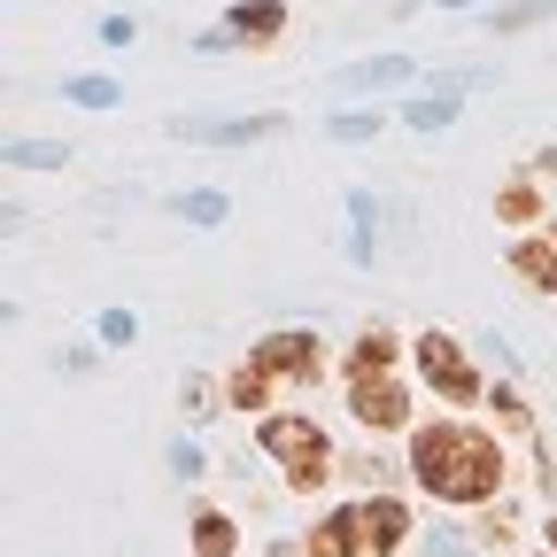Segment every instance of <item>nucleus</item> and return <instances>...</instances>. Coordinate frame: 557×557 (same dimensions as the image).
I'll return each mask as SVG.
<instances>
[{"mask_svg":"<svg viewBox=\"0 0 557 557\" xmlns=\"http://www.w3.org/2000/svg\"><path fill=\"white\" fill-rule=\"evenodd\" d=\"M410 472L434 487L442 504H480V496H496V480H504V449L472 434V426H426L410 442Z\"/></svg>","mask_w":557,"mask_h":557,"instance_id":"f257e3e1","label":"nucleus"},{"mask_svg":"<svg viewBox=\"0 0 557 557\" xmlns=\"http://www.w3.org/2000/svg\"><path fill=\"white\" fill-rule=\"evenodd\" d=\"M403 504H387V496H364V504H348V511H333L318 534H310V557H395L403 549Z\"/></svg>","mask_w":557,"mask_h":557,"instance_id":"f03ea898","label":"nucleus"},{"mask_svg":"<svg viewBox=\"0 0 557 557\" xmlns=\"http://www.w3.org/2000/svg\"><path fill=\"white\" fill-rule=\"evenodd\" d=\"M263 449L287 457V472H295L302 487H318V480L333 472V449H325V434L310 426V418H271V426H263Z\"/></svg>","mask_w":557,"mask_h":557,"instance_id":"7ed1b4c3","label":"nucleus"},{"mask_svg":"<svg viewBox=\"0 0 557 557\" xmlns=\"http://www.w3.org/2000/svg\"><path fill=\"white\" fill-rule=\"evenodd\" d=\"M418 364H426V380H434L449 403H472V395H480V380H472V364L457 357L449 333H426V341H418Z\"/></svg>","mask_w":557,"mask_h":557,"instance_id":"20e7f679","label":"nucleus"},{"mask_svg":"<svg viewBox=\"0 0 557 557\" xmlns=\"http://www.w3.org/2000/svg\"><path fill=\"white\" fill-rule=\"evenodd\" d=\"M256 372L263 380H318V341L310 333H271L256 348Z\"/></svg>","mask_w":557,"mask_h":557,"instance_id":"39448f33","label":"nucleus"},{"mask_svg":"<svg viewBox=\"0 0 557 557\" xmlns=\"http://www.w3.org/2000/svg\"><path fill=\"white\" fill-rule=\"evenodd\" d=\"M357 418H364V426H403V418H410V403H403V387H395V380L357 372Z\"/></svg>","mask_w":557,"mask_h":557,"instance_id":"423d86ee","label":"nucleus"},{"mask_svg":"<svg viewBox=\"0 0 557 557\" xmlns=\"http://www.w3.org/2000/svg\"><path fill=\"white\" fill-rule=\"evenodd\" d=\"M511 271L527 278V287H557V248L527 240V248H511Z\"/></svg>","mask_w":557,"mask_h":557,"instance_id":"0eeeda50","label":"nucleus"},{"mask_svg":"<svg viewBox=\"0 0 557 557\" xmlns=\"http://www.w3.org/2000/svg\"><path fill=\"white\" fill-rule=\"evenodd\" d=\"M194 549H201V557H233V519H225V511H201V519H194Z\"/></svg>","mask_w":557,"mask_h":557,"instance_id":"6e6552de","label":"nucleus"},{"mask_svg":"<svg viewBox=\"0 0 557 557\" xmlns=\"http://www.w3.org/2000/svg\"><path fill=\"white\" fill-rule=\"evenodd\" d=\"M278 24H287V9H278V0H256V9H240V16H233V32H240V39H271Z\"/></svg>","mask_w":557,"mask_h":557,"instance_id":"1a4fd4ad","label":"nucleus"},{"mask_svg":"<svg viewBox=\"0 0 557 557\" xmlns=\"http://www.w3.org/2000/svg\"><path fill=\"white\" fill-rule=\"evenodd\" d=\"M387 357H395V341H380V333L357 341V372H387Z\"/></svg>","mask_w":557,"mask_h":557,"instance_id":"9d476101","label":"nucleus"},{"mask_svg":"<svg viewBox=\"0 0 557 557\" xmlns=\"http://www.w3.org/2000/svg\"><path fill=\"white\" fill-rule=\"evenodd\" d=\"M504 218H534V186H504Z\"/></svg>","mask_w":557,"mask_h":557,"instance_id":"9b49d317","label":"nucleus"},{"mask_svg":"<svg viewBox=\"0 0 557 557\" xmlns=\"http://www.w3.org/2000/svg\"><path fill=\"white\" fill-rule=\"evenodd\" d=\"M549 542H557V527H549Z\"/></svg>","mask_w":557,"mask_h":557,"instance_id":"f8f14e48","label":"nucleus"}]
</instances>
